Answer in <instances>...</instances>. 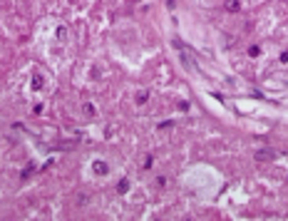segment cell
Wrapping results in <instances>:
<instances>
[{
    "instance_id": "cell-1",
    "label": "cell",
    "mask_w": 288,
    "mask_h": 221,
    "mask_svg": "<svg viewBox=\"0 0 288 221\" xmlns=\"http://www.w3.org/2000/svg\"><path fill=\"white\" fill-rule=\"evenodd\" d=\"M271 157H276V151H271V149H266V151H258V154H256V159H258V162H268V159H271Z\"/></svg>"
},
{
    "instance_id": "cell-2",
    "label": "cell",
    "mask_w": 288,
    "mask_h": 221,
    "mask_svg": "<svg viewBox=\"0 0 288 221\" xmlns=\"http://www.w3.org/2000/svg\"><path fill=\"white\" fill-rule=\"evenodd\" d=\"M95 171H97V174H102V171H104V174H107V167H104L102 162H95Z\"/></svg>"
},
{
    "instance_id": "cell-3",
    "label": "cell",
    "mask_w": 288,
    "mask_h": 221,
    "mask_svg": "<svg viewBox=\"0 0 288 221\" xmlns=\"http://www.w3.org/2000/svg\"><path fill=\"white\" fill-rule=\"evenodd\" d=\"M117 189H119V191H122V194H124V191L129 189V181H119V186H117Z\"/></svg>"
},
{
    "instance_id": "cell-4",
    "label": "cell",
    "mask_w": 288,
    "mask_h": 221,
    "mask_svg": "<svg viewBox=\"0 0 288 221\" xmlns=\"http://www.w3.org/2000/svg\"><path fill=\"white\" fill-rule=\"evenodd\" d=\"M229 10H238V3H236V0H229Z\"/></svg>"
}]
</instances>
